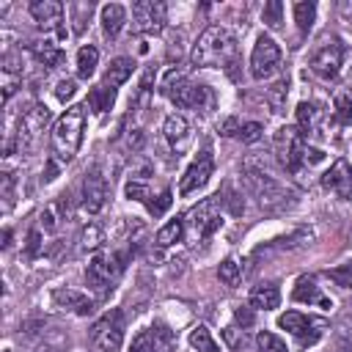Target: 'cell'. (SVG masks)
<instances>
[{
  "label": "cell",
  "instance_id": "cell-1",
  "mask_svg": "<svg viewBox=\"0 0 352 352\" xmlns=\"http://www.w3.org/2000/svg\"><path fill=\"white\" fill-rule=\"evenodd\" d=\"M82 132H85V104H74L69 107L52 126L50 135V146H52V160L66 165L74 160V154L80 151L82 143Z\"/></svg>",
  "mask_w": 352,
  "mask_h": 352
},
{
  "label": "cell",
  "instance_id": "cell-2",
  "mask_svg": "<svg viewBox=\"0 0 352 352\" xmlns=\"http://www.w3.org/2000/svg\"><path fill=\"white\" fill-rule=\"evenodd\" d=\"M234 52H236V41L231 36V30H226L223 25H212L206 28L195 47H192V66H201V69H214V66H226L234 60Z\"/></svg>",
  "mask_w": 352,
  "mask_h": 352
},
{
  "label": "cell",
  "instance_id": "cell-3",
  "mask_svg": "<svg viewBox=\"0 0 352 352\" xmlns=\"http://www.w3.org/2000/svg\"><path fill=\"white\" fill-rule=\"evenodd\" d=\"M47 124H50V110H47L44 104H30V107L19 116V124H16L14 138L6 140V154H11V151L28 154V151L38 143L41 132L47 129Z\"/></svg>",
  "mask_w": 352,
  "mask_h": 352
},
{
  "label": "cell",
  "instance_id": "cell-4",
  "mask_svg": "<svg viewBox=\"0 0 352 352\" xmlns=\"http://www.w3.org/2000/svg\"><path fill=\"white\" fill-rule=\"evenodd\" d=\"M176 107H182V110H201V107H206V102H209V91L204 88V85H195L192 80H187L182 72H176V69H170L168 74H165V80H162V88H160Z\"/></svg>",
  "mask_w": 352,
  "mask_h": 352
},
{
  "label": "cell",
  "instance_id": "cell-5",
  "mask_svg": "<svg viewBox=\"0 0 352 352\" xmlns=\"http://www.w3.org/2000/svg\"><path fill=\"white\" fill-rule=\"evenodd\" d=\"M305 146H308V138L294 126H280L278 135H275V154H278V162L289 170V173H300L305 168Z\"/></svg>",
  "mask_w": 352,
  "mask_h": 352
},
{
  "label": "cell",
  "instance_id": "cell-6",
  "mask_svg": "<svg viewBox=\"0 0 352 352\" xmlns=\"http://www.w3.org/2000/svg\"><path fill=\"white\" fill-rule=\"evenodd\" d=\"M245 179H248L253 195L258 198V204H261L264 209H278V206L286 204L289 192L278 184L275 176H270V173L264 170V162H261L258 168H256L253 162H245Z\"/></svg>",
  "mask_w": 352,
  "mask_h": 352
},
{
  "label": "cell",
  "instance_id": "cell-7",
  "mask_svg": "<svg viewBox=\"0 0 352 352\" xmlns=\"http://www.w3.org/2000/svg\"><path fill=\"white\" fill-rule=\"evenodd\" d=\"M278 324L283 330H289L294 336L297 346H302V349L305 346H314L324 336V330H327V319H322V316H305L300 311H286L278 319Z\"/></svg>",
  "mask_w": 352,
  "mask_h": 352
},
{
  "label": "cell",
  "instance_id": "cell-8",
  "mask_svg": "<svg viewBox=\"0 0 352 352\" xmlns=\"http://www.w3.org/2000/svg\"><path fill=\"white\" fill-rule=\"evenodd\" d=\"M121 261H124V258H121L118 253H96V256L88 261V267H85V280H88V286H91L94 292L104 294V292L118 280V275H121V270H124Z\"/></svg>",
  "mask_w": 352,
  "mask_h": 352
},
{
  "label": "cell",
  "instance_id": "cell-9",
  "mask_svg": "<svg viewBox=\"0 0 352 352\" xmlns=\"http://www.w3.org/2000/svg\"><path fill=\"white\" fill-rule=\"evenodd\" d=\"M220 206H223V201H220V195H214V198H204L198 206L190 209L187 226L192 228V234H195L198 239L212 236V234L223 226V212H220Z\"/></svg>",
  "mask_w": 352,
  "mask_h": 352
},
{
  "label": "cell",
  "instance_id": "cell-10",
  "mask_svg": "<svg viewBox=\"0 0 352 352\" xmlns=\"http://www.w3.org/2000/svg\"><path fill=\"white\" fill-rule=\"evenodd\" d=\"M280 66V47L272 41V36L261 33L253 44V52H250V74L253 80H267L278 72Z\"/></svg>",
  "mask_w": 352,
  "mask_h": 352
},
{
  "label": "cell",
  "instance_id": "cell-11",
  "mask_svg": "<svg viewBox=\"0 0 352 352\" xmlns=\"http://www.w3.org/2000/svg\"><path fill=\"white\" fill-rule=\"evenodd\" d=\"M341 63H344V44L338 38H324L311 55V72L319 74L322 80H336Z\"/></svg>",
  "mask_w": 352,
  "mask_h": 352
},
{
  "label": "cell",
  "instance_id": "cell-12",
  "mask_svg": "<svg viewBox=\"0 0 352 352\" xmlns=\"http://www.w3.org/2000/svg\"><path fill=\"white\" fill-rule=\"evenodd\" d=\"M91 341H94V346L99 352H118L121 349V341H124V316H121V311L104 314L94 324Z\"/></svg>",
  "mask_w": 352,
  "mask_h": 352
},
{
  "label": "cell",
  "instance_id": "cell-13",
  "mask_svg": "<svg viewBox=\"0 0 352 352\" xmlns=\"http://www.w3.org/2000/svg\"><path fill=\"white\" fill-rule=\"evenodd\" d=\"M132 19L138 33H160L168 22V8L160 0H138L132 6Z\"/></svg>",
  "mask_w": 352,
  "mask_h": 352
},
{
  "label": "cell",
  "instance_id": "cell-14",
  "mask_svg": "<svg viewBox=\"0 0 352 352\" xmlns=\"http://www.w3.org/2000/svg\"><path fill=\"white\" fill-rule=\"evenodd\" d=\"M212 170H214V160H212V148H204L195 160H192V165L184 170V176H182V184H179V192L182 195H190V192H198L206 182H209V176H212Z\"/></svg>",
  "mask_w": 352,
  "mask_h": 352
},
{
  "label": "cell",
  "instance_id": "cell-15",
  "mask_svg": "<svg viewBox=\"0 0 352 352\" xmlns=\"http://www.w3.org/2000/svg\"><path fill=\"white\" fill-rule=\"evenodd\" d=\"M104 201H107V182H104L102 170L94 168L82 179V212L96 214V212H102Z\"/></svg>",
  "mask_w": 352,
  "mask_h": 352
},
{
  "label": "cell",
  "instance_id": "cell-16",
  "mask_svg": "<svg viewBox=\"0 0 352 352\" xmlns=\"http://www.w3.org/2000/svg\"><path fill=\"white\" fill-rule=\"evenodd\" d=\"M162 135H165V140H168V146H170V151L176 157L184 154L190 148V143H192V126H190V121L184 116H176V113L165 118Z\"/></svg>",
  "mask_w": 352,
  "mask_h": 352
},
{
  "label": "cell",
  "instance_id": "cell-17",
  "mask_svg": "<svg viewBox=\"0 0 352 352\" xmlns=\"http://www.w3.org/2000/svg\"><path fill=\"white\" fill-rule=\"evenodd\" d=\"M322 187L330 190V192H336L338 198L349 201V198H352V165H349L346 160H336V162L330 165V170H324Z\"/></svg>",
  "mask_w": 352,
  "mask_h": 352
},
{
  "label": "cell",
  "instance_id": "cell-18",
  "mask_svg": "<svg viewBox=\"0 0 352 352\" xmlns=\"http://www.w3.org/2000/svg\"><path fill=\"white\" fill-rule=\"evenodd\" d=\"M52 300L60 311H74L77 316H88L94 311V300H88L85 294L80 292H72V289H55L52 292Z\"/></svg>",
  "mask_w": 352,
  "mask_h": 352
},
{
  "label": "cell",
  "instance_id": "cell-19",
  "mask_svg": "<svg viewBox=\"0 0 352 352\" xmlns=\"http://www.w3.org/2000/svg\"><path fill=\"white\" fill-rule=\"evenodd\" d=\"M28 11L41 28H58V22L63 16V3H58V0H33L28 6Z\"/></svg>",
  "mask_w": 352,
  "mask_h": 352
},
{
  "label": "cell",
  "instance_id": "cell-20",
  "mask_svg": "<svg viewBox=\"0 0 352 352\" xmlns=\"http://www.w3.org/2000/svg\"><path fill=\"white\" fill-rule=\"evenodd\" d=\"M292 297H294L297 302H311V305H324V308H330V300L322 294V289L316 286V278H314V275L300 278L297 286H294V292H292Z\"/></svg>",
  "mask_w": 352,
  "mask_h": 352
},
{
  "label": "cell",
  "instance_id": "cell-21",
  "mask_svg": "<svg viewBox=\"0 0 352 352\" xmlns=\"http://www.w3.org/2000/svg\"><path fill=\"white\" fill-rule=\"evenodd\" d=\"M30 52H33V58L44 69H52V66H58L63 60V50L52 38H36V41H30Z\"/></svg>",
  "mask_w": 352,
  "mask_h": 352
},
{
  "label": "cell",
  "instance_id": "cell-22",
  "mask_svg": "<svg viewBox=\"0 0 352 352\" xmlns=\"http://www.w3.org/2000/svg\"><path fill=\"white\" fill-rule=\"evenodd\" d=\"M66 214H69V195L63 192V195H58L55 204H50V206L41 209V214H38V228L55 231V228L60 226V220H66Z\"/></svg>",
  "mask_w": 352,
  "mask_h": 352
},
{
  "label": "cell",
  "instance_id": "cell-23",
  "mask_svg": "<svg viewBox=\"0 0 352 352\" xmlns=\"http://www.w3.org/2000/svg\"><path fill=\"white\" fill-rule=\"evenodd\" d=\"M124 22H126V8L124 6H118V3L102 6V30H104L107 38H116L121 33Z\"/></svg>",
  "mask_w": 352,
  "mask_h": 352
},
{
  "label": "cell",
  "instance_id": "cell-24",
  "mask_svg": "<svg viewBox=\"0 0 352 352\" xmlns=\"http://www.w3.org/2000/svg\"><path fill=\"white\" fill-rule=\"evenodd\" d=\"M319 121H322V110L314 102H300L297 104V129L305 138H311L319 129Z\"/></svg>",
  "mask_w": 352,
  "mask_h": 352
},
{
  "label": "cell",
  "instance_id": "cell-25",
  "mask_svg": "<svg viewBox=\"0 0 352 352\" xmlns=\"http://www.w3.org/2000/svg\"><path fill=\"white\" fill-rule=\"evenodd\" d=\"M250 305L253 308H261V311H272L280 305V292L275 283H261L250 292Z\"/></svg>",
  "mask_w": 352,
  "mask_h": 352
},
{
  "label": "cell",
  "instance_id": "cell-26",
  "mask_svg": "<svg viewBox=\"0 0 352 352\" xmlns=\"http://www.w3.org/2000/svg\"><path fill=\"white\" fill-rule=\"evenodd\" d=\"M132 69H135V60L132 58H113L110 66L104 69V85L116 88V85L126 82L129 74H132Z\"/></svg>",
  "mask_w": 352,
  "mask_h": 352
},
{
  "label": "cell",
  "instance_id": "cell-27",
  "mask_svg": "<svg viewBox=\"0 0 352 352\" xmlns=\"http://www.w3.org/2000/svg\"><path fill=\"white\" fill-rule=\"evenodd\" d=\"M96 63H99V50H96L94 44L80 47V52H77V77H80V80L94 77Z\"/></svg>",
  "mask_w": 352,
  "mask_h": 352
},
{
  "label": "cell",
  "instance_id": "cell-28",
  "mask_svg": "<svg viewBox=\"0 0 352 352\" xmlns=\"http://www.w3.org/2000/svg\"><path fill=\"white\" fill-rule=\"evenodd\" d=\"M292 11H294L297 28H300L302 33H308L311 25H314V19H316V3H314V0H300V3L292 6Z\"/></svg>",
  "mask_w": 352,
  "mask_h": 352
},
{
  "label": "cell",
  "instance_id": "cell-29",
  "mask_svg": "<svg viewBox=\"0 0 352 352\" xmlns=\"http://www.w3.org/2000/svg\"><path fill=\"white\" fill-rule=\"evenodd\" d=\"M113 102H116V88H110V85H96L91 94H88V104L96 110V113H104V110H110L113 107Z\"/></svg>",
  "mask_w": 352,
  "mask_h": 352
},
{
  "label": "cell",
  "instance_id": "cell-30",
  "mask_svg": "<svg viewBox=\"0 0 352 352\" xmlns=\"http://www.w3.org/2000/svg\"><path fill=\"white\" fill-rule=\"evenodd\" d=\"M190 344H192V349H198V352H223V349L217 346V341L212 338L209 327H204V324H195V327L190 330Z\"/></svg>",
  "mask_w": 352,
  "mask_h": 352
},
{
  "label": "cell",
  "instance_id": "cell-31",
  "mask_svg": "<svg viewBox=\"0 0 352 352\" xmlns=\"http://www.w3.org/2000/svg\"><path fill=\"white\" fill-rule=\"evenodd\" d=\"M182 234H184V220H168V223L157 231V245H160V248H168V245L179 242Z\"/></svg>",
  "mask_w": 352,
  "mask_h": 352
},
{
  "label": "cell",
  "instance_id": "cell-32",
  "mask_svg": "<svg viewBox=\"0 0 352 352\" xmlns=\"http://www.w3.org/2000/svg\"><path fill=\"white\" fill-rule=\"evenodd\" d=\"M333 107H336V118L341 124H352V91L349 88H341L333 96Z\"/></svg>",
  "mask_w": 352,
  "mask_h": 352
},
{
  "label": "cell",
  "instance_id": "cell-33",
  "mask_svg": "<svg viewBox=\"0 0 352 352\" xmlns=\"http://www.w3.org/2000/svg\"><path fill=\"white\" fill-rule=\"evenodd\" d=\"M102 242H104L102 226L88 223V226L82 228V234H80V250H96V248H102Z\"/></svg>",
  "mask_w": 352,
  "mask_h": 352
},
{
  "label": "cell",
  "instance_id": "cell-34",
  "mask_svg": "<svg viewBox=\"0 0 352 352\" xmlns=\"http://www.w3.org/2000/svg\"><path fill=\"white\" fill-rule=\"evenodd\" d=\"M217 278H220L226 286H236V283L242 280V264H239L236 258H226V261L220 264V270H217Z\"/></svg>",
  "mask_w": 352,
  "mask_h": 352
},
{
  "label": "cell",
  "instance_id": "cell-35",
  "mask_svg": "<svg viewBox=\"0 0 352 352\" xmlns=\"http://www.w3.org/2000/svg\"><path fill=\"white\" fill-rule=\"evenodd\" d=\"M129 352H157V333H151V330H140V333L132 338Z\"/></svg>",
  "mask_w": 352,
  "mask_h": 352
},
{
  "label": "cell",
  "instance_id": "cell-36",
  "mask_svg": "<svg viewBox=\"0 0 352 352\" xmlns=\"http://www.w3.org/2000/svg\"><path fill=\"white\" fill-rule=\"evenodd\" d=\"M256 344H258V352H289L286 344H283L278 336L267 333V330H261V333L256 336Z\"/></svg>",
  "mask_w": 352,
  "mask_h": 352
},
{
  "label": "cell",
  "instance_id": "cell-37",
  "mask_svg": "<svg viewBox=\"0 0 352 352\" xmlns=\"http://www.w3.org/2000/svg\"><path fill=\"white\" fill-rule=\"evenodd\" d=\"M69 11H72V22H74L72 30H74V33H82V30H85V19L91 16L94 6H91V3H74Z\"/></svg>",
  "mask_w": 352,
  "mask_h": 352
},
{
  "label": "cell",
  "instance_id": "cell-38",
  "mask_svg": "<svg viewBox=\"0 0 352 352\" xmlns=\"http://www.w3.org/2000/svg\"><path fill=\"white\" fill-rule=\"evenodd\" d=\"M261 16H264V22H267L270 28H280V22H283V3H280V0H270V3H264Z\"/></svg>",
  "mask_w": 352,
  "mask_h": 352
},
{
  "label": "cell",
  "instance_id": "cell-39",
  "mask_svg": "<svg viewBox=\"0 0 352 352\" xmlns=\"http://www.w3.org/2000/svg\"><path fill=\"white\" fill-rule=\"evenodd\" d=\"M126 198H132V201H143V204H148V198H151V192H148V187H146V182H140V179H132V182H126Z\"/></svg>",
  "mask_w": 352,
  "mask_h": 352
},
{
  "label": "cell",
  "instance_id": "cell-40",
  "mask_svg": "<svg viewBox=\"0 0 352 352\" xmlns=\"http://www.w3.org/2000/svg\"><path fill=\"white\" fill-rule=\"evenodd\" d=\"M148 212L154 214V217H160V214H165L168 212V206H170V190H162L157 198H148Z\"/></svg>",
  "mask_w": 352,
  "mask_h": 352
},
{
  "label": "cell",
  "instance_id": "cell-41",
  "mask_svg": "<svg viewBox=\"0 0 352 352\" xmlns=\"http://www.w3.org/2000/svg\"><path fill=\"white\" fill-rule=\"evenodd\" d=\"M286 88H289L286 77H280V80H278V82L270 88V102H272L275 113H280V107H283V96H286Z\"/></svg>",
  "mask_w": 352,
  "mask_h": 352
},
{
  "label": "cell",
  "instance_id": "cell-42",
  "mask_svg": "<svg viewBox=\"0 0 352 352\" xmlns=\"http://www.w3.org/2000/svg\"><path fill=\"white\" fill-rule=\"evenodd\" d=\"M258 138H261V124L248 121V124L239 126V140H242V143H256Z\"/></svg>",
  "mask_w": 352,
  "mask_h": 352
},
{
  "label": "cell",
  "instance_id": "cell-43",
  "mask_svg": "<svg viewBox=\"0 0 352 352\" xmlns=\"http://www.w3.org/2000/svg\"><path fill=\"white\" fill-rule=\"evenodd\" d=\"M327 275H330V280H336L338 286H344V289H352V264H346V267H338V270H330Z\"/></svg>",
  "mask_w": 352,
  "mask_h": 352
},
{
  "label": "cell",
  "instance_id": "cell-44",
  "mask_svg": "<svg viewBox=\"0 0 352 352\" xmlns=\"http://www.w3.org/2000/svg\"><path fill=\"white\" fill-rule=\"evenodd\" d=\"M74 91H77V82H74V80H60L58 88H55V96H58L60 102H69V99L74 96Z\"/></svg>",
  "mask_w": 352,
  "mask_h": 352
},
{
  "label": "cell",
  "instance_id": "cell-45",
  "mask_svg": "<svg viewBox=\"0 0 352 352\" xmlns=\"http://www.w3.org/2000/svg\"><path fill=\"white\" fill-rule=\"evenodd\" d=\"M223 338L228 341V346H234V349H236L239 344H245V330H239L236 324H231V327H226V330H223Z\"/></svg>",
  "mask_w": 352,
  "mask_h": 352
},
{
  "label": "cell",
  "instance_id": "cell-46",
  "mask_svg": "<svg viewBox=\"0 0 352 352\" xmlns=\"http://www.w3.org/2000/svg\"><path fill=\"white\" fill-rule=\"evenodd\" d=\"M3 198H6V209H11L14 204V173H3Z\"/></svg>",
  "mask_w": 352,
  "mask_h": 352
},
{
  "label": "cell",
  "instance_id": "cell-47",
  "mask_svg": "<svg viewBox=\"0 0 352 352\" xmlns=\"http://www.w3.org/2000/svg\"><path fill=\"white\" fill-rule=\"evenodd\" d=\"M228 209H231V214H242V209H245V204L239 201V195L234 192V190H226V198H220Z\"/></svg>",
  "mask_w": 352,
  "mask_h": 352
},
{
  "label": "cell",
  "instance_id": "cell-48",
  "mask_svg": "<svg viewBox=\"0 0 352 352\" xmlns=\"http://www.w3.org/2000/svg\"><path fill=\"white\" fill-rule=\"evenodd\" d=\"M38 253H41V231L38 228H30V234H28V256L33 258Z\"/></svg>",
  "mask_w": 352,
  "mask_h": 352
},
{
  "label": "cell",
  "instance_id": "cell-49",
  "mask_svg": "<svg viewBox=\"0 0 352 352\" xmlns=\"http://www.w3.org/2000/svg\"><path fill=\"white\" fill-rule=\"evenodd\" d=\"M236 322L242 324V330L250 327V324H253V311H250L248 305H239V308H236Z\"/></svg>",
  "mask_w": 352,
  "mask_h": 352
},
{
  "label": "cell",
  "instance_id": "cell-50",
  "mask_svg": "<svg viewBox=\"0 0 352 352\" xmlns=\"http://www.w3.org/2000/svg\"><path fill=\"white\" fill-rule=\"evenodd\" d=\"M239 126H242V124H239L236 118H226L223 126H220V132H223V135H239Z\"/></svg>",
  "mask_w": 352,
  "mask_h": 352
},
{
  "label": "cell",
  "instance_id": "cell-51",
  "mask_svg": "<svg viewBox=\"0 0 352 352\" xmlns=\"http://www.w3.org/2000/svg\"><path fill=\"white\" fill-rule=\"evenodd\" d=\"M58 165H60V162H55V160L47 162V170H44V179H47V182H52V179L58 176Z\"/></svg>",
  "mask_w": 352,
  "mask_h": 352
},
{
  "label": "cell",
  "instance_id": "cell-52",
  "mask_svg": "<svg viewBox=\"0 0 352 352\" xmlns=\"http://www.w3.org/2000/svg\"><path fill=\"white\" fill-rule=\"evenodd\" d=\"M8 245H11V228L3 231V248H8Z\"/></svg>",
  "mask_w": 352,
  "mask_h": 352
},
{
  "label": "cell",
  "instance_id": "cell-53",
  "mask_svg": "<svg viewBox=\"0 0 352 352\" xmlns=\"http://www.w3.org/2000/svg\"><path fill=\"white\" fill-rule=\"evenodd\" d=\"M36 352H55V346H52V344H38Z\"/></svg>",
  "mask_w": 352,
  "mask_h": 352
}]
</instances>
